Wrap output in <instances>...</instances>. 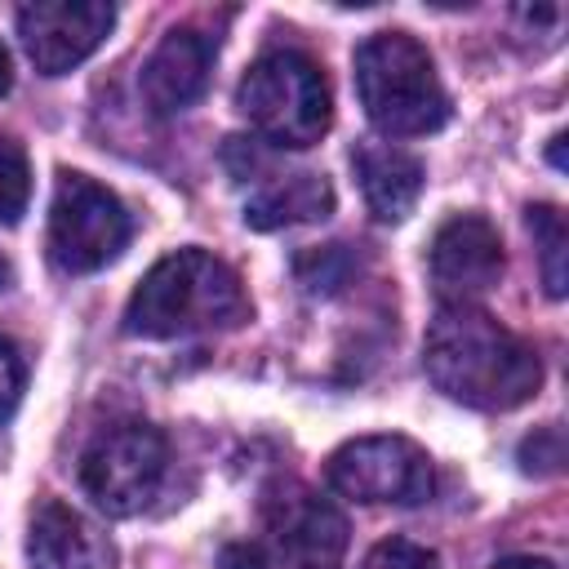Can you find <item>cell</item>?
I'll return each instance as SVG.
<instances>
[{
  "mask_svg": "<svg viewBox=\"0 0 569 569\" xmlns=\"http://www.w3.org/2000/svg\"><path fill=\"white\" fill-rule=\"evenodd\" d=\"M422 369L436 382V391L489 413H507L542 387L538 351L480 307L436 311L422 342Z\"/></svg>",
  "mask_w": 569,
  "mask_h": 569,
  "instance_id": "1",
  "label": "cell"
},
{
  "mask_svg": "<svg viewBox=\"0 0 569 569\" xmlns=\"http://www.w3.org/2000/svg\"><path fill=\"white\" fill-rule=\"evenodd\" d=\"M249 320V298L240 276L204 253L178 249L160 258L124 307V333L133 338H187V333H218Z\"/></svg>",
  "mask_w": 569,
  "mask_h": 569,
  "instance_id": "2",
  "label": "cell"
},
{
  "mask_svg": "<svg viewBox=\"0 0 569 569\" xmlns=\"http://www.w3.org/2000/svg\"><path fill=\"white\" fill-rule=\"evenodd\" d=\"M356 93L387 138H422L449 120V93L431 53L409 31H378L356 49Z\"/></svg>",
  "mask_w": 569,
  "mask_h": 569,
  "instance_id": "3",
  "label": "cell"
},
{
  "mask_svg": "<svg viewBox=\"0 0 569 569\" xmlns=\"http://www.w3.org/2000/svg\"><path fill=\"white\" fill-rule=\"evenodd\" d=\"M236 107L271 147H311L333 120L325 71L298 49H271L236 84Z\"/></svg>",
  "mask_w": 569,
  "mask_h": 569,
  "instance_id": "4",
  "label": "cell"
},
{
  "mask_svg": "<svg viewBox=\"0 0 569 569\" xmlns=\"http://www.w3.org/2000/svg\"><path fill=\"white\" fill-rule=\"evenodd\" d=\"M133 236L129 209L120 204L116 191L84 173H58L53 204H49V258L71 271H102L124 253Z\"/></svg>",
  "mask_w": 569,
  "mask_h": 569,
  "instance_id": "5",
  "label": "cell"
},
{
  "mask_svg": "<svg viewBox=\"0 0 569 569\" xmlns=\"http://www.w3.org/2000/svg\"><path fill=\"white\" fill-rule=\"evenodd\" d=\"M164 436L147 422L107 427L80 458V489L107 516H138L164 480Z\"/></svg>",
  "mask_w": 569,
  "mask_h": 569,
  "instance_id": "6",
  "label": "cell"
},
{
  "mask_svg": "<svg viewBox=\"0 0 569 569\" xmlns=\"http://www.w3.org/2000/svg\"><path fill=\"white\" fill-rule=\"evenodd\" d=\"M329 485L356 502H391L418 507L436 489V467L422 445L409 436H360L333 449Z\"/></svg>",
  "mask_w": 569,
  "mask_h": 569,
  "instance_id": "7",
  "label": "cell"
},
{
  "mask_svg": "<svg viewBox=\"0 0 569 569\" xmlns=\"http://www.w3.org/2000/svg\"><path fill=\"white\" fill-rule=\"evenodd\" d=\"M116 27V9L102 0H36L18 9V36L40 76H67Z\"/></svg>",
  "mask_w": 569,
  "mask_h": 569,
  "instance_id": "8",
  "label": "cell"
},
{
  "mask_svg": "<svg viewBox=\"0 0 569 569\" xmlns=\"http://www.w3.org/2000/svg\"><path fill=\"white\" fill-rule=\"evenodd\" d=\"M427 271L445 307H476L502 276V240L480 213H453L436 227Z\"/></svg>",
  "mask_w": 569,
  "mask_h": 569,
  "instance_id": "9",
  "label": "cell"
},
{
  "mask_svg": "<svg viewBox=\"0 0 569 569\" xmlns=\"http://www.w3.org/2000/svg\"><path fill=\"white\" fill-rule=\"evenodd\" d=\"M267 529L276 547L302 569H333L347 551V516L302 485H284L267 498Z\"/></svg>",
  "mask_w": 569,
  "mask_h": 569,
  "instance_id": "10",
  "label": "cell"
},
{
  "mask_svg": "<svg viewBox=\"0 0 569 569\" xmlns=\"http://www.w3.org/2000/svg\"><path fill=\"white\" fill-rule=\"evenodd\" d=\"M213 58H218V36H209L200 27H173L151 49V58L142 62V98H147V107L156 116L187 111L204 93Z\"/></svg>",
  "mask_w": 569,
  "mask_h": 569,
  "instance_id": "11",
  "label": "cell"
},
{
  "mask_svg": "<svg viewBox=\"0 0 569 569\" xmlns=\"http://www.w3.org/2000/svg\"><path fill=\"white\" fill-rule=\"evenodd\" d=\"M27 560L31 569H116V547L80 511L58 498H44L31 511Z\"/></svg>",
  "mask_w": 569,
  "mask_h": 569,
  "instance_id": "12",
  "label": "cell"
},
{
  "mask_svg": "<svg viewBox=\"0 0 569 569\" xmlns=\"http://www.w3.org/2000/svg\"><path fill=\"white\" fill-rule=\"evenodd\" d=\"M351 164H356V178H360V191H365V204L378 222H405L422 196V160L400 151V147H387V142H365L351 151Z\"/></svg>",
  "mask_w": 569,
  "mask_h": 569,
  "instance_id": "13",
  "label": "cell"
},
{
  "mask_svg": "<svg viewBox=\"0 0 569 569\" xmlns=\"http://www.w3.org/2000/svg\"><path fill=\"white\" fill-rule=\"evenodd\" d=\"M333 213V187L325 173H276L244 204V222L253 231H280L298 222H316Z\"/></svg>",
  "mask_w": 569,
  "mask_h": 569,
  "instance_id": "14",
  "label": "cell"
},
{
  "mask_svg": "<svg viewBox=\"0 0 569 569\" xmlns=\"http://www.w3.org/2000/svg\"><path fill=\"white\" fill-rule=\"evenodd\" d=\"M529 231H533V249L542 262V284L551 298H565L569 284V227L565 213L556 204H529Z\"/></svg>",
  "mask_w": 569,
  "mask_h": 569,
  "instance_id": "15",
  "label": "cell"
},
{
  "mask_svg": "<svg viewBox=\"0 0 569 569\" xmlns=\"http://www.w3.org/2000/svg\"><path fill=\"white\" fill-rule=\"evenodd\" d=\"M27 200H31V169H27V156L18 142L0 138V222L13 227L22 213H27Z\"/></svg>",
  "mask_w": 569,
  "mask_h": 569,
  "instance_id": "16",
  "label": "cell"
},
{
  "mask_svg": "<svg viewBox=\"0 0 569 569\" xmlns=\"http://www.w3.org/2000/svg\"><path fill=\"white\" fill-rule=\"evenodd\" d=\"M365 569H440V560H436V551H427L409 538H387L369 551Z\"/></svg>",
  "mask_w": 569,
  "mask_h": 569,
  "instance_id": "17",
  "label": "cell"
},
{
  "mask_svg": "<svg viewBox=\"0 0 569 569\" xmlns=\"http://www.w3.org/2000/svg\"><path fill=\"white\" fill-rule=\"evenodd\" d=\"M560 462H565V436H560V427H542V431H533L520 445V467L525 471L551 476V471H560Z\"/></svg>",
  "mask_w": 569,
  "mask_h": 569,
  "instance_id": "18",
  "label": "cell"
},
{
  "mask_svg": "<svg viewBox=\"0 0 569 569\" xmlns=\"http://www.w3.org/2000/svg\"><path fill=\"white\" fill-rule=\"evenodd\" d=\"M22 378H27V369H22L18 347H13L9 338H0V422L18 409V400H22Z\"/></svg>",
  "mask_w": 569,
  "mask_h": 569,
  "instance_id": "19",
  "label": "cell"
},
{
  "mask_svg": "<svg viewBox=\"0 0 569 569\" xmlns=\"http://www.w3.org/2000/svg\"><path fill=\"white\" fill-rule=\"evenodd\" d=\"M222 569H267V560H262V551L253 547V542H231V547H222V560H218Z\"/></svg>",
  "mask_w": 569,
  "mask_h": 569,
  "instance_id": "20",
  "label": "cell"
},
{
  "mask_svg": "<svg viewBox=\"0 0 569 569\" xmlns=\"http://www.w3.org/2000/svg\"><path fill=\"white\" fill-rule=\"evenodd\" d=\"M489 569H556V565L547 556H507V560H498Z\"/></svg>",
  "mask_w": 569,
  "mask_h": 569,
  "instance_id": "21",
  "label": "cell"
},
{
  "mask_svg": "<svg viewBox=\"0 0 569 569\" xmlns=\"http://www.w3.org/2000/svg\"><path fill=\"white\" fill-rule=\"evenodd\" d=\"M13 89V62H9V49L0 44V98Z\"/></svg>",
  "mask_w": 569,
  "mask_h": 569,
  "instance_id": "22",
  "label": "cell"
},
{
  "mask_svg": "<svg viewBox=\"0 0 569 569\" xmlns=\"http://www.w3.org/2000/svg\"><path fill=\"white\" fill-rule=\"evenodd\" d=\"M13 284V267H9V258H0V289H9Z\"/></svg>",
  "mask_w": 569,
  "mask_h": 569,
  "instance_id": "23",
  "label": "cell"
}]
</instances>
